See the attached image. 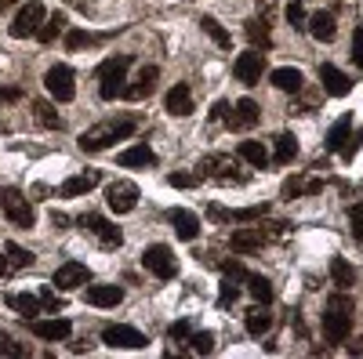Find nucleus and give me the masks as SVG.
Masks as SVG:
<instances>
[{
  "mask_svg": "<svg viewBox=\"0 0 363 359\" xmlns=\"http://www.w3.org/2000/svg\"><path fill=\"white\" fill-rule=\"evenodd\" d=\"M135 131H138V120L135 116H116V120H102V124L87 127L77 142H80L84 153H102V149L116 145L120 138H131Z\"/></svg>",
  "mask_w": 363,
  "mask_h": 359,
  "instance_id": "1",
  "label": "nucleus"
},
{
  "mask_svg": "<svg viewBox=\"0 0 363 359\" xmlns=\"http://www.w3.org/2000/svg\"><path fill=\"white\" fill-rule=\"evenodd\" d=\"M352 297L345 294V290H338V294H330L327 297V312H323V338L330 341V345H342L345 338H349V331H352Z\"/></svg>",
  "mask_w": 363,
  "mask_h": 359,
  "instance_id": "2",
  "label": "nucleus"
},
{
  "mask_svg": "<svg viewBox=\"0 0 363 359\" xmlns=\"http://www.w3.org/2000/svg\"><path fill=\"white\" fill-rule=\"evenodd\" d=\"M128 69H131V55H113L99 66V95L106 102L113 98H124V87H128Z\"/></svg>",
  "mask_w": 363,
  "mask_h": 359,
  "instance_id": "3",
  "label": "nucleus"
},
{
  "mask_svg": "<svg viewBox=\"0 0 363 359\" xmlns=\"http://www.w3.org/2000/svg\"><path fill=\"white\" fill-rule=\"evenodd\" d=\"M196 174L211 178V182H218V186H244L247 182V171H240V164L225 153H207L196 164Z\"/></svg>",
  "mask_w": 363,
  "mask_h": 359,
  "instance_id": "4",
  "label": "nucleus"
},
{
  "mask_svg": "<svg viewBox=\"0 0 363 359\" xmlns=\"http://www.w3.org/2000/svg\"><path fill=\"white\" fill-rule=\"evenodd\" d=\"M0 211L8 215V222L15 229H33V207H29V196H22L15 186H0Z\"/></svg>",
  "mask_w": 363,
  "mask_h": 359,
  "instance_id": "5",
  "label": "nucleus"
},
{
  "mask_svg": "<svg viewBox=\"0 0 363 359\" xmlns=\"http://www.w3.org/2000/svg\"><path fill=\"white\" fill-rule=\"evenodd\" d=\"M142 265H145V273H153L157 280H174L178 276V261H174L171 247H164V244L145 247L142 251Z\"/></svg>",
  "mask_w": 363,
  "mask_h": 359,
  "instance_id": "6",
  "label": "nucleus"
},
{
  "mask_svg": "<svg viewBox=\"0 0 363 359\" xmlns=\"http://www.w3.org/2000/svg\"><path fill=\"white\" fill-rule=\"evenodd\" d=\"M80 229H84V232H91V236H99V244H102L106 251H116L120 244H124V232H120V225L106 222V218H102V215H95V211H87V215L80 218Z\"/></svg>",
  "mask_w": 363,
  "mask_h": 359,
  "instance_id": "7",
  "label": "nucleus"
},
{
  "mask_svg": "<svg viewBox=\"0 0 363 359\" xmlns=\"http://www.w3.org/2000/svg\"><path fill=\"white\" fill-rule=\"evenodd\" d=\"M44 18H48L44 4H40V0H29V4H22V8H18V15H15V22H11V37H15V40L37 37V29H40V22H44Z\"/></svg>",
  "mask_w": 363,
  "mask_h": 359,
  "instance_id": "8",
  "label": "nucleus"
},
{
  "mask_svg": "<svg viewBox=\"0 0 363 359\" xmlns=\"http://www.w3.org/2000/svg\"><path fill=\"white\" fill-rule=\"evenodd\" d=\"M44 87H48V95L55 102H73L77 95V84H73V69L69 66H51L44 73Z\"/></svg>",
  "mask_w": 363,
  "mask_h": 359,
  "instance_id": "9",
  "label": "nucleus"
},
{
  "mask_svg": "<svg viewBox=\"0 0 363 359\" xmlns=\"http://www.w3.org/2000/svg\"><path fill=\"white\" fill-rule=\"evenodd\" d=\"M233 73H236V80L240 84H247V87H255V84H262V73H265V55L255 47V51H240L236 55V62H233Z\"/></svg>",
  "mask_w": 363,
  "mask_h": 359,
  "instance_id": "10",
  "label": "nucleus"
},
{
  "mask_svg": "<svg viewBox=\"0 0 363 359\" xmlns=\"http://www.w3.org/2000/svg\"><path fill=\"white\" fill-rule=\"evenodd\" d=\"M106 203L113 215H131L138 207V186L135 182H109L106 186Z\"/></svg>",
  "mask_w": 363,
  "mask_h": 359,
  "instance_id": "11",
  "label": "nucleus"
},
{
  "mask_svg": "<svg viewBox=\"0 0 363 359\" xmlns=\"http://www.w3.org/2000/svg\"><path fill=\"white\" fill-rule=\"evenodd\" d=\"M84 283H91V268L80 265V261L58 265L55 276H51V287H55V290H77V287H84Z\"/></svg>",
  "mask_w": 363,
  "mask_h": 359,
  "instance_id": "12",
  "label": "nucleus"
},
{
  "mask_svg": "<svg viewBox=\"0 0 363 359\" xmlns=\"http://www.w3.org/2000/svg\"><path fill=\"white\" fill-rule=\"evenodd\" d=\"M102 341H106L109 348H145V345H149L142 331H135V326H124V323L106 326V331H102Z\"/></svg>",
  "mask_w": 363,
  "mask_h": 359,
  "instance_id": "13",
  "label": "nucleus"
},
{
  "mask_svg": "<svg viewBox=\"0 0 363 359\" xmlns=\"http://www.w3.org/2000/svg\"><path fill=\"white\" fill-rule=\"evenodd\" d=\"M229 127L233 131H251L258 120H262V106L255 102V98H240L236 106H229Z\"/></svg>",
  "mask_w": 363,
  "mask_h": 359,
  "instance_id": "14",
  "label": "nucleus"
},
{
  "mask_svg": "<svg viewBox=\"0 0 363 359\" xmlns=\"http://www.w3.org/2000/svg\"><path fill=\"white\" fill-rule=\"evenodd\" d=\"M157 84H160V69H157V66H142V69H138V76L124 87V98L142 102V98H149V95L157 91Z\"/></svg>",
  "mask_w": 363,
  "mask_h": 359,
  "instance_id": "15",
  "label": "nucleus"
},
{
  "mask_svg": "<svg viewBox=\"0 0 363 359\" xmlns=\"http://www.w3.org/2000/svg\"><path fill=\"white\" fill-rule=\"evenodd\" d=\"M29 331H33L40 341H66L73 334V323L55 316V319H29Z\"/></svg>",
  "mask_w": 363,
  "mask_h": 359,
  "instance_id": "16",
  "label": "nucleus"
},
{
  "mask_svg": "<svg viewBox=\"0 0 363 359\" xmlns=\"http://www.w3.org/2000/svg\"><path fill=\"white\" fill-rule=\"evenodd\" d=\"M120 297H124V290L116 283H87V290H84V302L95 309H116Z\"/></svg>",
  "mask_w": 363,
  "mask_h": 359,
  "instance_id": "17",
  "label": "nucleus"
},
{
  "mask_svg": "<svg viewBox=\"0 0 363 359\" xmlns=\"http://www.w3.org/2000/svg\"><path fill=\"white\" fill-rule=\"evenodd\" d=\"M167 222H171V229L178 232V239H186V244H193V239L200 236V218H196L193 211L171 207V211H167Z\"/></svg>",
  "mask_w": 363,
  "mask_h": 359,
  "instance_id": "18",
  "label": "nucleus"
},
{
  "mask_svg": "<svg viewBox=\"0 0 363 359\" xmlns=\"http://www.w3.org/2000/svg\"><path fill=\"white\" fill-rule=\"evenodd\" d=\"M320 84H323V91H327V95H335V98L349 95V87H352V80H349L338 66H330V62L320 66Z\"/></svg>",
  "mask_w": 363,
  "mask_h": 359,
  "instance_id": "19",
  "label": "nucleus"
},
{
  "mask_svg": "<svg viewBox=\"0 0 363 359\" xmlns=\"http://www.w3.org/2000/svg\"><path fill=\"white\" fill-rule=\"evenodd\" d=\"M164 106H167V113L171 116H189L196 106H193V91H189V84H174L171 91H167V98H164Z\"/></svg>",
  "mask_w": 363,
  "mask_h": 359,
  "instance_id": "20",
  "label": "nucleus"
},
{
  "mask_svg": "<svg viewBox=\"0 0 363 359\" xmlns=\"http://www.w3.org/2000/svg\"><path fill=\"white\" fill-rule=\"evenodd\" d=\"M269 215V207H240V211H225V207H211V218L218 222H262Z\"/></svg>",
  "mask_w": 363,
  "mask_h": 359,
  "instance_id": "21",
  "label": "nucleus"
},
{
  "mask_svg": "<svg viewBox=\"0 0 363 359\" xmlns=\"http://www.w3.org/2000/svg\"><path fill=\"white\" fill-rule=\"evenodd\" d=\"M116 164H120V167H131V171H145V167L157 164V153H153L149 145H131L128 153H120Z\"/></svg>",
  "mask_w": 363,
  "mask_h": 359,
  "instance_id": "22",
  "label": "nucleus"
},
{
  "mask_svg": "<svg viewBox=\"0 0 363 359\" xmlns=\"http://www.w3.org/2000/svg\"><path fill=\"white\" fill-rule=\"evenodd\" d=\"M99 186V174L95 171H87V174H73V178H66L62 186H58V196H84V193H91Z\"/></svg>",
  "mask_w": 363,
  "mask_h": 359,
  "instance_id": "23",
  "label": "nucleus"
},
{
  "mask_svg": "<svg viewBox=\"0 0 363 359\" xmlns=\"http://www.w3.org/2000/svg\"><path fill=\"white\" fill-rule=\"evenodd\" d=\"M8 309L18 316V319H37V312H40V297L37 294H8Z\"/></svg>",
  "mask_w": 363,
  "mask_h": 359,
  "instance_id": "24",
  "label": "nucleus"
},
{
  "mask_svg": "<svg viewBox=\"0 0 363 359\" xmlns=\"http://www.w3.org/2000/svg\"><path fill=\"white\" fill-rule=\"evenodd\" d=\"M349 135H352V116L345 113V116H338V124L327 131V149H330V153H345V149H349Z\"/></svg>",
  "mask_w": 363,
  "mask_h": 359,
  "instance_id": "25",
  "label": "nucleus"
},
{
  "mask_svg": "<svg viewBox=\"0 0 363 359\" xmlns=\"http://www.w3.org/2000/svg\"><path fill=\"white\" fill-rule=\"evenodd\" d=\"M262 244H265V232H262V229H240V232H233V236H229V247H233V251H240V254L258 251Z\"/></svg>",
  "mask_w": 363,
  "mask_h": 359,
  "instance_id": "26",
  "label": "nucleus"
},
{
  "mask_svg": "<svg viewBox=\"0 0 363 359\" xmlns=\"http://www.w3.org/2000/svg\"><path fill=\"white\" fill-rule=\"evenodd\" d=\"M309 33L316 37V40H335V33H338V22H335V15L330 11H316L313 18H309Z\"/></svg>",
  "mask_w": 363,
  "mask_h": 359,
  "instance_id": "27",
  "label": "nucleus"
},
{
  "mask_svg": "<svg viewBox=\"0 0 363 359\" xmlns=\"http://www.w3.org/2000/svg\"><path fill=\"white\" fill-rule=\"evenodd\" d=\"M66 11H55V15H48L44 22H40V29H37V40L40 44H55L58 40V33H62V29H66Z\"/></svg>",
  "mask_w": 363,
  "mask_h": 359,
  "instance_id": "28",
  "label": "nucleus"
},
{
  "mask_svg": "<svg viewBox=\"0 0 363 359\" xmlns=\"http://www.w3.org/2000/svg\"><path fill=\"white\" fill-rule=\"evenodd\" d=\"M244 326H247V334H251V338H262V334L269 331V326H272V316L265 312V305H262V302H258L255 309H247Z\"/></svg>",
  "mask_w": 363,
  "mask_h": 359,
  "instance_id": "29",
  "label": "nucleus"
},
{
  "mask_svg": "<svg viewBox=\"0 0 363 359\" xmlns=\"http://www.w3.org/2000/svg\"><path fill=\"white\" fill-rule=\"evenodd\" d=\"M301 69H291V66H280V69H272V87H280V91H301Z\"/></svg>",
  "mask_w": 363,
  "mask_h": 359,
  "instance_id": "30",
  "label": "nucleus"
},
{
  "mask_svg": "<svg viewBox=\"0 0 363 359\" xmlns=\"http://www.w3.org/2000/svg\"><path fill=\"white\" fill-rule=\"evenodd\" d=\"M298 156V138L294 135H277V153H272V164H280V167H287L291 160Z\"/></svg>",
  "mask_w": 363,
  "mask_h": 359,
  "instance_id": "31",
  "label": "nucleus"
},
{
  "mask_svg": "<svg viewBox=\"0 0 363 359\" xmlns=\"http://www.w3.org/2000/svg\"><path fill=\"white\" fill-rule=\"evenodd\" d=\"M200 29H203V33H207L211 40H215L218 47H225V51L233 47V37L225 33V25H222L218 18H211V15H200Z\"/></svg>",
  "mask_w": 363,
  "mask_h": 359,
  "instance_id": "32",
  "label": "nucleus"
},
{
  "mask_svg": "<svg viewBox=\"0 0 363 359\" xmlns=\"http://www.w3.org/2000/svg\"><path fill=\"white\" fill-rule=\"evenodd\" d=\"M330 280H335L338 290H349V287L356 283V268H352L345 258H335V261H330Z\"/></svg>",
  "mask_w": 363,
  "mask_h": 359,
  "instance_id": "33",
  "label": "nucleus"
},
{
  "mask_svg": "<svg viewBox=\"0 0 363 359\" xmlns=\"http://www.w3.org/2000/svg\"><path fill=\"white\" fill-rule=\"evenodd\" d=\"M102 40H106V33H87V29H69V33H66V47H69V51L95 47V44H102Z\"/></svg>",
  "mask_w": 363,
  "mask_h": 359,
  "instance_id": "34",
  "label": "nucleus"
},
{
  "mask_svg": "<svg viewBox=\"0 0 363 359\" xmlns=\"http://www.w3.org/2000/svg\"><path fill=\"white\" fill-rule=\"evenodd\" d=\"M240 160H247L251 167H265L269 164V153H265V145L247 138V142H240Z\"/></svg>",
  "mask_w": 363,
  "mask_h": 359,
  "instance_id": "35",
  "label": "nucleus"
},
{
  "mask_svg": "<svg viewBox=\"0 0 363 359\" xmlns=\"http://www.w3.org/2000/svg\"><path fill=\"white\" fill-rule=\"evenodd\" d=\"M244 29H247V40L255 47H272V33H269V22L265 18H251Z\"/></svg>",
  "mask_w": 363,
  "mask_h": 359,
  "instance_id": "36",
  "label": "nucleus"
},
{
  "mask_svg": "<svg viewBox=\"0 0 363 359\" xmlns=\"http://www.w3.org/2000/svg\"><path fill=\"white\" fill-rule=\"evenodd\" d=\"M33 116L40 120V124H44L48 131H62V116L55 113V106H51V102H33Z\"/></svg>",
  "mask_w": 363,
  "mask_h": 359,
  "instance_id": "37",
  "label": "nucleus"
},
{
  "mask_svg": "<svg viewBox=\"0 0 363 359\" xmlns=\"http://www.w3.org/2000/svg\"><path fill=\"white\" fill-rule=\"evenodd\" d=\"M313 196V193H320V182H306V178H287L284 182V200H294V196Z\"/></svg>",
  "mask_w": 363,
  "mask_h": 359,
  "instance_id": "38",
  "label": "nucleus"
},
{
  "mask_svg": "<svg viewBox=\"0 0 363 359\" xmlns=\"http://www.w3.org/2000/svg\"><path fill=\"white\" fill-rule=\"evenodd\" d=\"M247 290H251L255 302H262V305L272 302V283H269L265 276H247Z\"/></svg>",
  "mask_w": 363,
  "mask_h": 359,
  "instance_id": "39",
  "label": "nucleus"
},
{
  "mask_svg": "<svg viewBox=\"0 0 363 359\" xmlns=\"http://www.w3.org/2000/svg\"><path fill=\"white\" fill-rule=\"evenodd\" d=\"M4 254H8V265H15V268L33 265V254H29L26 247H18V244H4Z\"/></svg>",
  "mask_w": 363,
  "mask_h": 359,
  "instance_id": "40",
  "label": "nucleus"
},
{
  "mask_svg": "<svg viewBox=\"0 0 363 359\" xmlns=\"http://www.w3.org/2000/svg\"><path fill=\"white\" fill-rule=\"evenodd\" d=\"M189 348H193L196 355H207V352H215V334H211V331L189 334Z\"/></svg>",
  "mask_w": 363,
  "mask_h": 359,
  "instance_id": "41",
  "label": "nucleus"
},
{
  "mask_svg": "<svg viewBox=\"0 0 363 359\" xmlns=\"http://www.w3.org/2000/svg\"><path fill=\"white\" fill-rule=\"evenodd\" d=\"M37 297H40V309H48V312H62V297L55 294V287H44Z\"/></svg>",
  "mask_w": 363,
  "mask_h": 359,
  "instance_id": "42",
  "label": "nucleus"
},
{
  "mask_svg": "<svg viewBox=\"0 0 363 359\" xmlns=\"http://www.w3.org/2000/svg\"><path fill=\"white\" fill-rule=\"evenodd\" d=\"M236 297H240V287L233 283V276H225V280H222V294H218V305H222V309H229V305L236 302Z\"/></svg>",
  "mask_w": 363,
  "mask_h": 359,
  "instance_id": "43",
  "label": "nucleus"
},
{
  "mask_svg": "<svg viewBox=\"0 0 363 359\" xmlns=\"http://www.w3.org/2000/svg\"><path fill=\"white\" fill-rule=\"evenodd\" d=\"M0 355H26V345H18L8 331H0Z\"/></svg>",
  "mask_w": 363,
  "mask_h": 359,
  "instance_id": "44",
  "label": "nucleus"
},
{
  "mask_svg": "<svg viewBox=\"0 0 363 359\" xmlns=\"http://www.w3.org/2000/svg\"><path fill=\"white\" fill-rule=\"evenodd\" d=\"M167 182H171L174 189H193V186L200 182V174H186V171H174V174L167 178Z\"/></svg>",
  "mask_w": 363,
  "mask_h": 359,
  "instance_id": "45",
  "label": "nucleus"
},
{
  "mask_svg": "<svg viewBox=\"0 0 363 359\" xmlns=\"http://www.w3.org/2000/svg\"><path fill=\"white\" fill-rule=\"evenodd\" d=\"M349 222H352V236L363 239V200L349 207Z\"/></svg>",
  "mask_w": 363,
  "mask_h": 359,
  "instance_id": "46",
  "label": "nucleus"
},
{
  "mask_svg": "<svg viewBox=\"0 0 363 359\" xmlns=\"http://www.w3.org/2000/svg\"><path fill=\"white\" fill-rule=\"evenodd\" d=\"M189 334H193V326H189L186 319H178V323L167 326V338H171V341H182V338H189Z\"/></svg>",
  "mask_w": 363,
  "mask_h": 359,
  "instance_id": "47",
  "label": "nucleus"
},
{
  "mask_svg": "<svg viewBox=\"0 0 363 359\" xmlns=\"http://www.w3.org/2000/svg\"><path fill=\"white\" fill-rule=\"evenodd\" d=\"M287 22H291L294 29H301V25H306V8H301V0H294V4L287 8Z\"/></svg>",
  "mask_w": 363,
  "mask_h": 359,
  "instance_id": "48",
  "label": "nucleus"
},
{
  "mask_svg": "<svg viewBox=\"0 0 363 359\" xmlns=\"http://www.w3.org/2000/svg\"><path fill=\"white\" fill-rule=\"evenodd\" d=\"M352 62L363 69V25H359L356 33H352Z\"/></svg>",
  "mask_w": 363,
  "mask_h": 359,
  "instance_id": "49",
  "label": "nucleus"
},
{
  "mask_svg": "<svg viewBox=\"0 0 363 359\" xmlns=\"http://www.w3.org/2000/svg\"><path fill=\"white\" fill-rule=\"evenodd\" d=\"M229 116V102H215V109H211V120H225Z\"/></svg>",
  "mask_w": 363,
  "mask_h": 359,
  "instance_id": "50",
  "label": "nucleus"
},
{
  "mask_svg": "<svg viewBox=\"0 0 363 359\" xmlns=\"http://www.w3.org/2000/svg\"><path fill=\"white\" fill-rule=\"evenodd\" d=\"M51 222H55V229H69V218H66V215H58V211L51 215Z\"/></svg>",
  "mask_w": 363,
  "mask_h": 359,
  "instance_id": "51",
  "label": "nucleus"
},
{
  "mask_svg": "<svg viewBox=\"0 0 363 359\" xmlns=\"http://www.w3.org/2000/svg\"><path fill=\"white\" fill-rule=\"evenodd\" d=\"M8 273V254H0V276Z\"/></svg>",
  "mask_w": 363,
  "mask_h": 359,
  "instance_id": "52",
  "label": "nucleus"
},
{
  "mask_svg": "<svg viewBox=\"0 0 363 359\" xmlns=\"http://www.w3.org/2000/svg\"><path fill=\"white\" fill-rule=\"evenodd\" d=\"M352 352H356V355L363 352V338H356V345H352Z\"/></svg>",
  "mask_w": 363,
  "mask_h": 359,
  "instance_id": "53",
  "label": "nucleus"
},
{
  "mask_svg": "<svg viewBox=\"0 0 363 359\" xmlns=\"http://www.w3.org/2000/svg\"><path fill=\"white\" fill-rule=\"evenodd\" d=\"M8 4H15V0H0V11H4V8H8Z\"/></svg>",
  "mask_w": 363,
  "mask_h": 359,
  "instance_id": "54",
  "label": "nucleus"
}]
</instances>
